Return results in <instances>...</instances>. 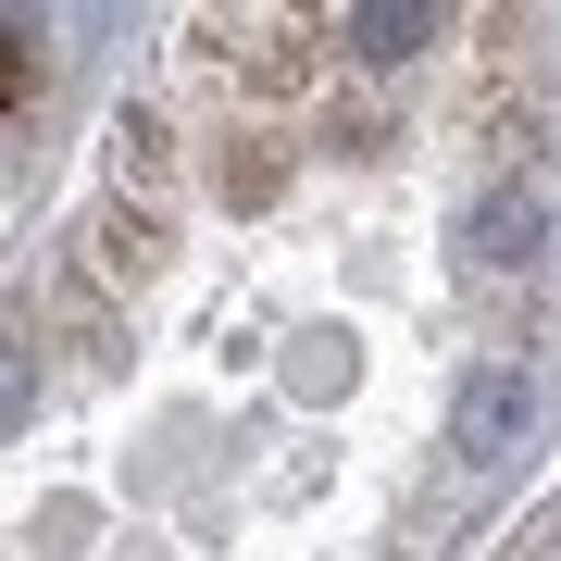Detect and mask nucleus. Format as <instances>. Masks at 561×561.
Here are the masks:
<instances>
[{
    "label": "nucleus",
    "instance_id": "39448f33",
    "mask_svg": "<svg viewBox=\"0 0 561 561\" xmlns=\"http://www.w3.org/2000/svg\"><path fill=\"white\" fill-rule=\"evenodd\" d=\"M162 250H175V225H162V213H125V201L101 213V262H113L125 287H138V275H162Z\"/></svg>",
    "mask_w": 561,
    "mask_h": 561
},
{
    "label": "nucleus",
    "instance_id": "20e7f679",
    "mask_svg": "<svg viewBox=\"0 0 561 561\" xmlns=\"http://www.w3.org/2000/svg\"><path fill=\"white\" fill-rule=\"evenodd\" d=\"M162 187H175V138H162V113H113V201H125V213H162Z\"/></svg>",
    "mask_w": 561,
    "mask_h": 561
},
{
    "label": "nucleus",
    "instance_id": "6e6552de",
    "mask_svg": "<svg viewBox=\"0 0 561 561\" xmlns=\"http://www.w3.org/2000/svg\"><path fill=\"white\" fill-rule=\"evenodd\" d=\"M25 412H38V350H25V337H0V437H13Z\"/></svg>",
    "mask_w": 561,
    "mask_h": 561
},
{
    "label": "nucleus",
    "instance_id": "f03ea898",
    "mask_svg": "<svg viewBox=\"0 0 561 561\" xmlns=\"http://www.w3.org/2000/svg\"><path fill=\"white\" fill-rule=\"evenodd\" d=\"M537 250H549V187L537 175H500V187L461 201V262H474V275H524Z\"/></svg>",
    "mask_w": 561,
    "mask_h": 561
},
{
    "label": "nucleus",
    "instance_id": "1a4fd4ad",
    "mask_svg": "<svg viewBox=\"0 0 561 561\" xmlns=\"http://www.w3.org/2000/svg\"><path fill=\"white\" fill-rule=\"evenodd\" d=\"M25 88H38V62H25V38L0 25V101H25Z\"/></svg>",
    "mask_w": 561,
    "mask_h": 561
},
{
    "label": "nucleus",
    "instance_id": "0eeeda50",
    "mask_svg": "<svg viewBox=\"0 0 561 561\" xmlns=\"http://www.w3.org/2000/svg\"><path fill=\"white\" fill-rule=\"evenodd\" d=\"M287 387H300V400H337V387H350V337H337V324H312V337L287 350Z\"/></svg>",
    "mask_w": 561,
    "mask_h": 561
},
{
    "label": "nucleus",
    "instance_id": "7ed1b4c3",
    "mask_svg": "<svg viewBox=\"0 0 561 561\" xmlns=\"http://www.w3.org/2000/svg\"><path fill=\"white\" fill-rule=\"evenodd\" d=\"M437 38H449L437 0H350V13H337V50H350V62H375V76H387V62H424Z\"/></svg>",
    "mask_w": 561,
    "mask_h": 561
},
{
    "label": "nucleus",
    "instance_id": "f257e3e1",
    "mask_svg": "<svg viewBox=\"0 0 561 561\" xmlns=\"http://www.w3.org/2000/svg\"><path fill=\"white\" fill-rule=\"evenodd\" d=\"M524 437H537V362H524V350L461 362V387H449V461L500 474V461H512Z\"/></svg>",
    "mask_w": 561,
    "mask_h": 561
},
{
    "label": "nucleus",
    "instance_id": "423d86ee",
    "mask_svg": "<svg viewBox=\"0 0 561 561\" xmlns=\"http://www.w3.org/2000/svg\"><path fill=\"white\" fill-rule=\"evenodd\" d=\"M213 187H225V201H238V213H262V201H275V187H287V162H275V138H225V162H213Z\"/></svg>",
    "mask_w": 561,
    "mask_h": 561
}]
</instances>
